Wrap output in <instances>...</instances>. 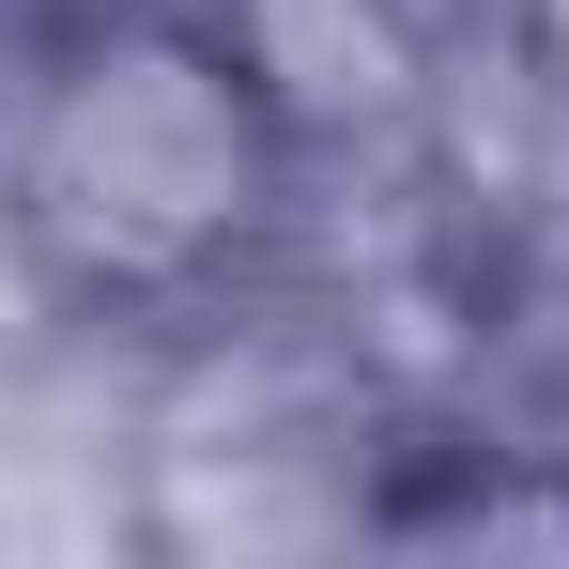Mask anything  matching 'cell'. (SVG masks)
I'll return each instance as SVG.
<instances>
[{
  "label": "cell",
  "mask_w": 569,
  "mask_h": 569,
  "mask_svg": "<svg viewBox=\"0 0 569 569\" xmlns=\"http://www.w3.org/2000/svg\"><path fill=\"white\" fill-rule=\"evenodd\" d=\"M292 139L247 93V62L200 31V0L93 16L16 123L0 231L47 308H200L278 231Z\"/></svg>",
  "instance_id": "6da1fadb"
}]
</instances>
